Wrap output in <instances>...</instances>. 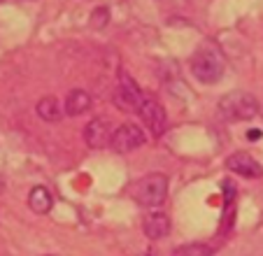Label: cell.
<instances>
[{"label": "cell", "instance_id": "6da1fadb", "mask_svg": "<svg viewBox=\"0 0 263 256\" xmlns=\"http://www.w3.org/2000/svg\"><path fill=\"white\" fill-rule=\"evenodd\" d=\"M130 198L142 207H159L168 198V177L163 173H149L130 187Z\"/></svg>", "mask_w": 263, "mask_h": 256}, {"label": "cell", "instance_id": "7a4b0ae2", "mask_svg": "<svg viewBox=\"0 0 263 256\" xmlns=\"http://www.w3.org/2000/svg\"><path fill=\"white\" fill-rule=\"evenodd\" d=\"M219 114L226 121H249L258 114V100L247 91H231L219 100Z\"/></svg>", "mask_w": 263, "mask_h": 256}, {"label": "cell", "instance_id": "3957f363", "mask_svg": "<svg viewBox=\"0 0 263 256\" xmlns=\"http://www.w3.org/2000/svg\"><path fill=\"white\" fill-rule=\"evenodd\" d=\"M223 59L217 49L212 47H200L194 56H191V72L200 84H217L223 77Z\"/></svg>", "mask_w": 263, "mask_h": 256}, {"label": "cell", "instance_id": "277c9868", "mask_svg": "<svg viewBox=\"0 0 263 256\" xmlns=\"http://www.w3.org/2000/svg\"><path fill=\"white\" fill-rule=\"evenodd\" d=\"M147 96L140 91L138 82L130 77L128 72L121 70L119 72V84H117V91H115V105L121 109V112H140V105L144 103Z\"/></svg>", "mask_w": 263, "mask_h": 256}, {"label": "cell", "instance_id": "5b68a950", "mask_svg": "<svg viewBox=\"0 0 263 256\" xmlns=\"http://www.w3.org/2000/svg\"><path fill=\"white\" fill-rule=\"evenodd\" d=\"M138 114L154 138H161V135L165 133V128H168V114H165L163 105H161L154 96H147V98H144Z\"/></svg>", "mask_w": 263, "mask_h": 256}, {"label": "cell", "instance_id": "8992f818", "mask_svg": "<svg viewBox=\"0 0 263 256\" xmlns=\"http://www.w3.org/2000/svg\"><path fill=\"white\" fill-rule=\"evenodd\" d=\"M142 144H144L142 128L135 126V123H121V126L115 131V135H112L109 147L115 149L117 154H128V152L140 149Z\"/></svg>", "mask_w": 263, "mask_h": 256}, {"label": "cell", "instance_id": "52a82bcc", "mask_svg": "<svg viewBox=\"0 0 263 256\" xmlns=\"http://www.w3.org/2000/svg\"><path fill=\"white\" fill-rule=\"evenodd\" d=\"M112 135H115L112 123H109V119H105V117L91 119V121L86 123V128H84V142L89 144L91 149L107 147V144L112 142Z\"/></svg>", "mask_w": 263, "mask_h": 256}, {"label": "cell", "instance_id": "ba28073f", "mask_svg": "<svg viewBox=\"0 0 263 256\" xmlns=\"http://www.w3.org/2000/svg\"><path fill=\"white\" fill-rule=\"evenodd\" d=\"M226 168L231 173L240 175V177H247V179H256V177H263V168L252 154L247 152H235L226 158Z\"/></svg>", "mask_w": 263, "mask_h": 256}, {"label": "cell", "instance_id": "9c48e42d", "mask_svg": "<svg viewBox=\"0 0 263 256\" xmlns=\"http://www.w3.org/2000/svg\"><path fill=\"white\" fill-rule=\"evenodd\" d=\"M142 231L149 240H163L170 233V219L168 214H161V212H152L147 214L142 222Z\"/></svg>", "mask_w": 263, "mask_h": 256}, {"label": "cell", "instance_id": "30bf717a", "mask_svg": "<svg viewBox=\"0 0 263 256\" xmlns=\"http://www.w3.org/2000/svg\"><path fill=\"white\" fill-rule=\"evenodd\" d=\"M91 94L84 89H74L68 94V98H65V114L68 117H80V114L89 112L91 109Z\"/></svg>", "mask_w": 263, "mask_h": 256}, {"label": "cell", "instance_id": "8fae6325", "mask_svg": "<svg viewBox=\"0 0 263 256\" xmlns=\"http://www.w3.org/2000/svg\"><path fill=\"white\" fill-rule=\"evenodd\" d=\"M54 205V198L47 191L45 187H33L28 193V207L35 212V214H47Z\"/></svg>", "mask_w": 263, "mask_h": 256}, {"label": "cell", "instance_id": "7c38bea8", "mask_svg": "<svg viewBox=\"0 0 263 256\" xmlns=\"http://www.w3.org/2000/svg\"><path fill=\"white\" fill-rule=\"evenodd\" d=\"M37 117L45 119V121H49V123L61 121V117H63L61 103L54 98V96H45V98L37 103Z\"/></svg>", "mask_w": 263, "mask_h": 256}, {"label": "cell", "instance_id": "4fadbf2b", "mask_svg": "<svg viewBox=\"0 0 263 256\" xmlns=\"http://www.w3.org/2000/svg\"><path fill=\"white\" fill-rule=\"evenodd\" d=\"M173 256H214V249L210 245H203V242H191V245L175 249Z\"/></svg>", "mask_w": 263, "mask_h": 256}, {"label": "cell", "instance_id": "5bb4252c", "mask_svg": "<svg viewBox=\"0 0 263 256\" xmlns=\"http://www.w3.org/2000/svg\"><path fill=\"white\" fill-rule=\"evenodd\" d=\"M91 16H93V19H91V26H93V28H103V26L107 24V10H105V7H98Z\"/></svg>", "mask_w": 263, "mask_h": 256}, {"label": "cell", "instance_id": "9a60e30c", "mask_svg": "<svg viewBox=\"0 0 263 256\" xmlns=\"http://www.w3.org/2000/svg\"><path fill=\"white\" fill-rule=\"evenodd\" d=\"M249 138L256 140V138H261V133H258V131H252V133H249Z\"/></svg>", "mask_w": 263, "mask_h": 256}, {"label": "cell", "instance_id": "2e32d148", "mask_svg": "<svg viewBox=\"0 0 263 256\" xmlns=\"http://www.w3.org/2000/svg\"><path fill=\"white\" fill-rule=\"evenodd\" d=\"M5 191V184H3V179H0V193Z\"/></svg>", "mask_w": 263, "mask_h": 256}, {"label": "cell", "instance_id": "e0dca14e", "mask_svg": "<svg viewBox=\"0 0 263 256\" xmlns=\"http://www.w3.org/2000/svg\"><path fill=\"white\" fill-rule=\"evenodd\" d=\"M140 256H152V254H140Z\"/></svg>", "mask_w": 263, "mask_h": 256}, {"label": "cell", "instance_id": "ac0fdd59", "mask_svg": "<svg viewBox=\"0 0 263 256\" xmlns=\"http://www.w3.org/2000/svg\"><path fill=\"white\" fill-rule=\"evenodd\" d=\"M47 256H54V254H47Z\"/></svg>", "mask_w": 263, "mask_h": 256}]
</instances>
